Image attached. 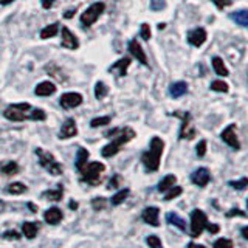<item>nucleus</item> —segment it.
Here are the masks:
<instances>
[{"label": "nucleus", "instance_id": "1", "mask_svg": "<svg viewBox=\"0 0 248 248\" xmlns=\"http://www.w3.org/2000/svg\"><path fill=\"white\" fill-rule=\"evenodd\" d=\"M163 149H165V143H163V140L158 137H154L151 140L149 151H146L141 155V161H143L146 170H149V172H157V170L160 169Z\"/></svg>", "mask_w": 248, "mask_h": 248}, {"label": "nucleus", "instance_id": "2", "mask_svg": "<svg viewBox=\"0 0 248 248\" xmlns=\"http://www.w3.org/2000/svg\"><path fill=\"white\" fill-rule=\"evenodd\" d=\"M116 134H118V137H116L115 140H112L110 143L106 144L103 149H101V155H103L104 158L115 157V155L121 151V147L124 144H127L130 140L135 138V130L132 129V127H124V129L116 132Z\"/></svg>", "mask_w": 248, "mask_h": 248}, {"label": "nucleus", "instance_id": "3", "mask_svg": "<svg viewBox=\"0 0 248 248\" xmlns=\"http://www.w3.org/2000/svg\"><path fill=\"white\" fill-rule=\"evenodd\" d=\"M106 170V166L99 161H90L79 169L81 172V180L84 183H89L92 186H98L101 183V178Z\"/></svg>", "mask_w": 248, "mask_h": 248}, {"label": "nucleus", "instance_id": "4", "mask_svg": "<svg viewBox=\"0 0 248 248\" xmlns=\"http://www.w3.org/2000/svg\"><path fill=\"white\" fill-rule=\"evenodd\" d=\"M36 155L39 158V163H41V166L46 170L48 174L51 175H62V172H64V169H62V165L61 163L54 158V155L50 154L48 151L42 149V147H37L36 149Z\"/></svg>", "mask_w": 248, "mask_h": 248}, {"label": "nucleus", "instance_id": "5", "mask_svg": "<svg viewBox=\"0 0 248 248\" xmlns=\"http://www.w3.org/2000/svg\"><path fill=\"white\" fill-rule=\"evenodd\" d=\"M31 110V106L28 103H20V104H11L5 108V118L14 121V123H20V121H25L30 120V112Z\"/></svg>", "mask_w": 248, "mask_h": 248}, {"label": "nucleus", "instance_id": "6", "mask_svg": "<svg viewBox=\"0 0 248 248\" xmlns=\"http://www.w3.org/2000/svg\"><path fill=\"white\" fill-rule=\"evenodd\" d=\"M104 10H106L104 2H96L90 5L87 10L81 14V25L84 28H90L92 25H95L96 20L99 19V16L104 13Z\"/></svg>", "mask_w": 248, "mask_h": 248}, {"label": "nucleus", "instance_id": "7", "mask_svg": "<svg viewBox=\"0 0 248 248\" xmlns=\"http://www.w3.org/2000/svg\"><path fill=\"white\" fill-rule=\"evenodd\" d=\"M208 223V217L206 214L202 211V209L196 208L191 211V230H189V234L192 239L199 237L202 232H203L205 227Z\"/></svg>", "mask_w": 248, "mask_h": 248}, {"label": "nucleus", "instance_id": "8", "mask_svg": "<svg viewBox=\"0 0 248 248\" xmlns=\"http://www.w3.org/2000/svg\"><path fill=\"white\" fill-rule=\"evenodd\" d=\"M236 130H237V126L236 124H230V126H227L220 134V138L223 140L225 143H227L230 147H232V149L239 151L240 149V143H239V138L236 135Z\"/></svg>", "mask_w": 248, "mask_h": 248}, {"label": "nucleus", "instance_id": "9", "mask_svg": "<svg viewBox=\"0 0 248 248\" xmlns=\"http://www.w3.org/2000/svg\"><path fill=\"white\" fill-rule=\"evenodd\" d=\"M59 104H61V107L67 108V110L68 108H75L82 104V95L81 93H76V92L62 93V96L59 98Z\"/></svg>", "mask_w": 248, "mask_h": 248}, {"label": "nucleus", "instance_id": "10", "mask_svg": "<svg viewBox=\"0 0 248 248\" xmlns=\"http://www.w3.org/2000/svg\"><path fill=\"white\" fill-rule=\"evenodd\" d=\"M141 219L151 227H160V208L157 206H147L143 209L141 213Z\"/></svg>", "mask_w": 248, "mask_h": 248}, {"label": "nucleus", "instance_id": "11", "mask_svg": "<svg viewBox=\"0 0 248 248\" xmlns=\"http://www.w3.org/2000/svg\"><path fill=\"white\" fill-rule=\"evenodd\" d=\"M178 116H182V127H180V140H192L196 137V130H194L189 124H191V115L186 113H175Z\"/></svg>", "mask_w": 248, "mask_h": 248}, {"label": "nucleus", "instance_id": "12", "mask_svg": "<svg viewBox=\"0 0 248 248\" xmlns=\"http://www.w3.org/2000/svg\"><path fill=\"white\" fill-rule=\"evenodd\" d=\"M191 182L196 186L205 188V186L211 182V174H209V170L206 168H199L191 174Z\"/></svg>", "mask_w": 248, "mask_h": 248}, {"label": "nucleus", "instance_id": "13", "mask_svg": "<svg viewBox=\"0 0 248 248\" xmlns=\"http://www.w3.org/2000/svg\"><path fill=\"white\" fill-rule=\"evenodd\" d=\"M78 135V126L73 118H68L65 120V123L62 124V127L59 130V140H68V138H73Z\"/></svg>", "mask_w": 248, "mask_h": 248}, {"label": "nucleus", "instance_id": "14", "mask_svg": "<svg viewBox=\"0 0 248 248\" xmlns=\"http://www.w3.org/2000/svg\"><path fill=\"white\" fill-rule=\"evenodd\" d=\"M206 30L205 28H194L188 33V42L192 46H202L206 42Z\"/></svg>", "mask_w": 248, "mask_h": 248}, {"label": "nucleus", "instance_id": "15", "mask_svg": "<svg viewBox=\"0 0 248 248\" xmlns=\"http://www.w3.org/2000/svg\"><path fill=\"white\" fill-rule=\"evenodd\" d=\"M62 46H65L68 50H76L79 46V41L78 37L70 31L67 27H62Z\"/></svg>", "mask_w": 248, "mask_h": 248}, {"label": "nucleus", "instance_id": "16", "mask_svg": "<svg viewBox=\"0 0 248 248\" xmlns=\"http://www.w3.org/2000/svg\"><path fill=\"white\" fill-rule=\"evenodd\" d=\"M129 53L132 54L134 58H137L143 65H147V58H146V53L143 50V46L140 45V42L137 39H132L129 42Z\"/></svg>", "mask_w": 248, "mask_h": 248}, {"label": "nucleus", "instance_id": "17", "mask_svg": "<svg viewBox=\"0 0 248 248\" xmlns=\"http://www.w3.org/2000/svg\"><path fill=\"white\" fill-rule=\"evenodd\" d=\"M129 65H130V59L129 58H123V59L116 61L115 64L110 65V68H108V73H113L115 76H118V78L126 76Z\"/></svg>", "mask_w": 248, "mask_h": 248}, {"label": "nucleus", "instance_id": "18", "mask_svg": "<svg viewBox=\"0 0 248 248\" xmlns=\"http://www.w3.org/2000/svg\"><path fill=\"white\" fill-rule=\"evenodd\" d=\"M62 219H64V214H62V209H59L58 206L48 208L44 213V220L48 225H58Z\"/></svg>", "mask_w": 248, "mask_h": 248}, {"label": "nucleus", "instance_id": "19", "mask_svg": "<svg viewBox=\"0 0 248 248\" xmlns=\"http://www.w3.org/2000/svg\"><path fill=\"white\" fill-rule=\"evenodd\" d=\"M56 92V85L51 81H42L41 84L34 89V93L37 96H50Z\"/></svg>", "mask_w": 248, "mask_h": 248}, {"label": "nucleus", "instance_id": "20", "mask_svg": "<svg viewBox=\"0 0 248 248\" xmlns=\"http://www.w3.org/2000/svg\"><path fill=\"white\" fill-rule=\"evenodd\" d=\"M39 222H23L22 223V234L27 239H34L39 232Z\"/></svg>", "mask_w": 248, "mask_h": 248}, {"label": "nucleus", "instance_id": "21", "mask_svg": "<svg viewBox=\"0 0 248 248\" xmlns=\"http://www.w3.org/2000/svg\"><path fill=\"white\" fill-rule=\"evenodd\" d=\"M188 92V84L183 81H177L169 85V95L172 98H180Z\"/></svg>", "mask_w": 248, "mask_h": 248}, {"label": "nucleus", "instance_id": "22", "mask_svg": "<svg viewBox=\"0 0 248 248\" xmlns=\"http://www.w3.org/2000/svg\"><path fill=\"white\" fill-rule=\"evenodd\" d=\"M166 222L169 225H172V227H177L180 231H186V222L177 213H168L166 214Z\"/></svg>", "mask_w": 248, "mask_h": 248}, {"label": "nucleus", "instance_id": "23", "mask_svg": "<svg viewBox=\"0 0 248 248\" xmlns=\"http://www.w3.org/2000/svg\"><path fill=\"white\" fill-rule=\"evenodd\" d=\"M62 196H64V188H62V185H58L56 189H48V191L42 192V199L51 200V202L62 200Z\"/></svg>", "mask_w": 248, "mask_h": 248}, {"label": "nucleus", "instance_id": "24", "mask_svg": "<svg viewBox=\"0 0 248 248\" xmlns=\"http://www.w3.org/2000/svg\"><path fill=\"white\" fill-rule=\"evenodd\" d=\"M175 182H177V177L174 174L165 175V177L161 178V182L158 183V186H157L158 192H166L168 189L172 188V186L175 185Z\"/></svg>", "mask_w": 248, "mask_h": 248}, {"label": "nucleus", "instance_id": "25", "mask_svg": "<svg viewBox=\"0 0 248 248\" xmlns=\"http://www.w3.org/2000/svg\"><path fill=\"white\" fill-rule=\"evenodd\" d=\"M45 72L48 73V75H51V76H54V78H56V79H59V81H67V79H68L67 75H64V72H62V68L58 67L56 64H48V65H45Z\"/></svg>", "mask_w": 248, "mask_h": 248}, {"label": "nucleus", "instance_id": "26", "mask_svg": "<svg viewBox=\"0 0 248 248\" xmlns=\"http://www.w3.org/2000/svg\"><path fill=\"white\" fill-rule=\"evenodd\" d=\"M230 17L239 23L240 27H248V11L247 10H239L236 13H231Z\"/></svg>", "mask_w": 248, "mask_h": 248}, {"label": "nucleus", "instance_id": "27", "mask_svg": "<svg viewBox=\"0 0 248 248\" xmlns=\"http://www.w3.org/2000/svg\"><path fill=\"white\" fill-rule=\"evenodd\" d=\"M0 170L5 174V175H14L19 172V165L16 161H5V163H0Z\"/></svg>", "mask_w": 248, "mask_h": 248}, {"label": "nucleus", "instance_id": "28", "mask_svg": "<svg viewBox=\"0 0 248 248\" xmlns=\"http://www.w3.org/2000/svg\"><path fill=\"white\" fill-rule=\"evenodd\" d=\"M89 151L87 149H84V147H79L78 149V154H76V161H75V166H76V169L79 170L85 163H87V160H89Z\"/></svg>", "mask_w": 248, "mask_h": 248}, {"label": "nucleus", "instance_id": "29", "mask_svg": "<svg viewBox=\"0 0 248 248\" xmlns=\"http://www.w3.org/2000/svg\"><path fill=\"white\" fill-rule=\"evenodd\" d=\"M27 186L20 183V182H13L6 186V192L8 194H13V196H19V194H23V192H27Z\"/></svg>", "mask_w": 248, "mask_h": 248}, {"label": "nucleus", "instance_id": "30", "mask_svg": "<svg viewBox=\"0 0 248 248\" xmlns=\"http://www.w3.org/2000/svg\"><path fill=\"white\" fill-rule=\"evenodd\" d=\"M213 68L219 76H228V70H227V67H225V64H223V61L219 56L213 58Z\"/></svg>", "mask_w": 248, "mask_h": 248}, {"label": "nucleus", "instance_id": "31", "mask_svg": "<svg viewBox=\"0 0 248 248\" xmlns=\"http://www.w3.org/2000/svg\"><path fill=\"white\" fill-rule=\"evenodd\" d=\"M129 189L127 188H124V189H120L118 192L115 194V196L110 199V203H112V206H118V205H121L124 200L127 199V196H129Z\"/></svg>", "mask_w": 248, "mask_h": 248}, {"label": "nucleus", "instance_id": "32", "mask_svg": "<svg viewBox=\"0 0 248 248\" xmlns=\"http://www.w3.org/2000/svg\"><path fill=\"white\" fill-rule=\"evenodd\" d=\"M58 33H59V25H58V23H51V25L45 27L41 31V37L42 39H50V37H54Z\"/></svg>", "mask_w": 248, "mask_h": 248}, {"label": "nucleus", "instance_id": "33", "mask_svg": "<svg viewBox=\"0 0 248 248\" xmlns=\"http://www.w3.org/2000/svg\"><path fill=\"white\" fill-rule=\"evenodd\" d=\"M107 93H108V87L106 85V82L104 81H98L96 85H95V96H96V99H104Z\"/></svg>", "mask_w": 248, "mask_h": 248}, {"label": "nucleus", "instance_id": "34", "mask_svg": "<svg viewBox=\"0 0 248 248\" xmlns=\"http://www.w3.org/2000/svg\"><path fill=\"white\" fill-rule=\"evenodd\" d=\"M146 244L149 245V248H165L161 244V239L157 234H151L146 237Z\"/></svg>", "mask_w": 248, "mask_h": 248}, {"label": "nucleus", "instance_id": "35", "mask_svg": "<svg viewBox=\"0 0 248 248\" xmlns=\"http://www.w3.org/2000/svg\"><path fill=\"white\" fill-rule=\"evenodd\" d=\"M183 192V189H182V186H172V188L170 189H168L166 191V196H165V200H172V199H177L178 196H180V194Z\"/></svg>", "mask_w": 248, "mask_h": 248}, {"label": "nucleus", "instance_id": "36", "mask_svg": "<svg viewBox=\"0 0 248 248\" xmlns=\"http://www.w3.org/2000/svg\"><path fill=\"white\" fill-rule=\"evenodd\" d=\"M110 116H98V118H93L90 121V126L92 127H101V126H107L110 123Z\"/></svg>", "mask_w": 248, "mask_h": 248}, {"label": "nucleus", "instance_id": "37", "mask_svg": "<svg viewBox=\"0 0 248 248\" xmlns=\"http://www.w3.org/2000/svg\"><path fill=\"white\" fill-rule=\"evenodd\" d=\"M45 118H46V113L42 110V108H33V110H30V120L44 121Z\"/></svg>", "mask_w": 248, "mask_h": 248}, {"label": "nucleus", "instance_id": "38", "mask_svg": "<svg viewBox=\"0 0 248 248\" xmlns=\"http://www.w3.org/2000/svg\"><path fill=\"white\" fill-rule=\"evenodd\" d=\"M231 188H234V189H239V191H244L247 186H248V178L244 177V178H240V180H231L228 183Z\"/></svg>", "mask_w": 248, "mask_h": 248}, {"label": "nucleus", "instance_id": "39", "mask_svg": "<svg viewBox=\"0 0 248 248\" xmlns=\"http://www.w3.org/2000/svg\"><path fill=\"white\" fill-rule=\"evenodd\" d=\"M214 248H234V244H232V240L231 239H225V237H220V239H217L214 245Z\"/></svg>", "mask_w": 248, "mask_h": 248}, {"label": "nucleus", "instance_id": "40", "mask_svg": "<svg viewBox=\"0 0 248 248\" xmlns=\"http://www.w3.org/2000/svg\"><path fill=\"white\" fill-rule=\"evenodd\" d=\"M106 199L104 197H95L92 200V208L95 209V211H103V209L106 208Z\"/></svg>", "mask_w": 248, "mask_h": 248}, {"label": "nucleus", "instance_id": "41", "mask_svg": "<svg viewBox=\"0 0 248 248\" xmlns=\"http://www.w3.org/2000/svg\"><path fill=\"white\" fill-rule=\"evenodd\" d=\"M211 90L220 92V93H227L228 92V84L223 82V81H213L211 82Z\"/></svg>", "mask_w": 248, "mask_h": 248}, {"label": "nucleus", "instance_id": "42", "mask_svg": "<svg viewBox=\"0 0 248 248\" xmlns=\"http://www.w3.org/2000/svg\"><path fill=\"white\" fill-rule=\"evenodd\" d=\"M2 237H3V239H6V240H19L22 236H20V232H19V231L10 230V231H5Z\"/></svg>", "mask_w": 248, "mask_h": 248}, {"label": "nucleus", "instance_id": "43", "mask_svg": "<svg viewBox=\"0 0 248 248\" xmlns=\"http://www.w3.org/2000/svg\"><path fill=\"white\" fill-rule=\"evenodd\" d=\"M196 152H197V157H199V158L205 157V154H206V141H205V140H202V141L197 144Z\"/></svg>", "mask_w": 248, "mask_h": 248}, {"label": "nucleus", "instance_id": "44", "mask_svg": "<svg viewBox=\"0 0 248 248\" xmlns=\"http://www.w3.org/2000/svg\"><path fill=\"white\" fill-rule=\"evenodd\" d=\"M140 34H141V37L144 39V41H149L151 39V28L147 23H143L141 28H140Z\"/></svg>", "mask_w": 248, "mask_h": 248}, {"label": "nucleus", "instance_id": "45", "mask_svg": "<svg viewBox=\"0 0 248 248\" xmlns=\"http://www.w3.org/2000/svg\"><path fill=\"white\" fill-rule=\"evenodd\" d=\"M165 0H151V8L154 11H160L165 8Z\"/></svg>", "mask_w": 248, "mask_h": 248}, {"label": "nucleus", "instance_id": "46", "mask_svg": "<svg viewBox=\"0 0 248 248\" xmlns=\"http://www.w3.org/2000/svg\"><path fill=\"white\" fill-rule=\"evenodd\" d=\"M213 3L219 8V10H223L225 6H228L232 3V0H213Z\"/></svg>", "mask_w": 248, "mask_h": 248}, {"label": "nucleus", "instance_id": "47", "mask_svg": "<svg viewBox=\"0 0 248 248\" xmlns=\"http://www.w3.org/2000/svg\"><path fill=\"white\" fill-rule=\"evenodd\" d=\"M234 216H240V217H247L245 211H242V209L239 208H232L230 213H227V217H234Z\"/></svg>", "mask_w": 248, "mask_h": 248}, {"label": "nucleus", "instance_id": "48", "mask_svg": "<svg viewBox=\"0 0 248 248\" xmlns=\"http://www.w3.org/2000/svg\"><path fill=\"white\" fill-rule=\"evenodd\" d=\"M205 230H208L211 234H217V232L220 231V228H219V225H216V223H206V227H205Z\"/></svg>", "mask_w": 248, "mask_h": 248}, {"label": "nucleus", "instance_id": "49", "mask_svg": "<svg viewBox=\"0 0 248 248\" xmlns=\"http://www.w3.org/2000/svg\"><path fill=\"white\" fill-rule=\"evenodd\" d=\"M118 186H120V175H115L112 180H110V183H108L107 188L112 189V188H118Z\"/></svg>", "mask_w": 248, "mask_h": 248}, {"label": "nucleus", "instance_id": "50", "mask_svg": "<svg viewBox=\"0 0 248 248\" xmlns=\"http://www.w3.org/2000/svg\"><path fill=\"white\" fill-rule=\"evenodd\" d=\"M54 0H42V8H45V10H50V8L53 6Z\"/></svg>", "mask_w": 248, "mask_h": 248}, {"label": "nucleus", "instance_id": "51", "mask_svg": "<svg viewBox=\"0 0 248 248\" xmlns=\"http://www.w3.org/2000/svg\"><path fill=\"white\" fill-rule=\"evenodd\" d=\"M188 248H206L205 245H200V244H196V242H189L188 244Z\"/></svg>", "mask_w": 248, "mask_h": 248}, {"label": "nucleus", "instance_id": "52", "mask_svg": "<svg viewBox=\"0 0 248 248\" xmlns=\"http://www.w3.org/2000/svg\"><path fill=\"white\" fill-rule=\"evenodd\" d=\"M68 206H70V209H73V211H75V209H78V202H70V203H68Z\"/></svg>", "mask_w": 248, "mask_h": 248}, {"label": "nucleus", "instance_id": "53", "mask_svg": "<svg viewBox=\"0 0 248 248\" xmlns=\"http://www.w3.org/2000/svg\"><path fill=\"white\" fill-rule=\"evenodd\" d=\"M242 237H244L245 240L248 239V227H244V228H242Z\"/></svg>", "mask_w": 248, "mask_h": 248}, {"label": "nucleus", "instance_id": "54", "mask_svg": "<svg viewBox=\"0 0 248 248\" xmlns=\"http://www.w3.org/2000/svg\"><path fill=\"white\" fill-rule=\"evenodd\" d=\"M14 2V0H0V5H10V3H13Z\"/></svg>", "mask_w": 248, "mask_h": 248}, {"label": "nucleus", "instance_id": "55", "mask_svg": "<svg viewBox=\"0 0 248 248\" xmlns=\"http://www.w3.org/2000/svg\"><path fill=\"white\" fill-rule=\"evenodd\" d=\"M28 208H30V209H31V211H33V213H36V211H37V208H36V206H34L33 203H28Z\"/></svg>", "mask_w": 248, "mask_h": 248}, {"label": "nucleus", "instance_id": "56", "mask_svg": "<svg viewBox=\"0 0 248 248\" xmlns=\"http://www.w3.org/2000/svg\"><path fill=\"white\" fill-rule=\"evenodd\" d=\"M75 13H76V10H72V11H68V13L65 14V17H72V16H73Z\"/></svg>", "mask_w": 248, "mask_h": 248}, {"label": "nucleus", "instance_id": "57", "mask_svg": "<svg viewBox=\"0 0 248 248\" xmlns=\"http://www.w3.org/2000/svg\"><path fill=\"white\" fill-rule=\"evenodd\" d=\"M3 209H5V202H3V200H0V213H2Z\"/></svg>", "mask_w": 248, "mask_h": 248}]
</instances>
